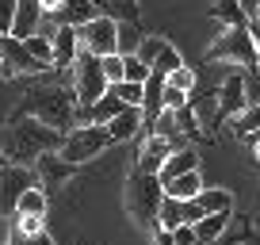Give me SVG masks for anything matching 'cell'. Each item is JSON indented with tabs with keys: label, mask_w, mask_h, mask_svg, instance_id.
<instances>
[{
	"label": "cell",
	"mask_w": 260,
	"mask_h": 245,
	"mask_svg": "<svg viewBox=\"0 0 260 245\" xmlns=\"http://www.w3.org/2000/svg\"><path fill=\"white\" fill-rule=\"evenodd\" d=\"M107 146H111V134H107L104 122H77V127L65 131L57 154L69 165H84V161H92V157H100Z\"/></svg>",
	"instance_id": "cell-4"
},
{
	"label": "cell",
	"mask_w": 260,
	"mask_h": 245,
	"mask_svg": "<svg viewBox=\"0 0 260 245\" xmlns=\"http://www.w3.org/2000/svg\"><path fill=\"white\" fill-rule=\"evenodd\" d=\"M249 23H252V35H256V31H260V4H256V12H252V19H249Z\"/></svg>",
	"instance_id": "cell-42"
},
{
	"label": "cell",
	"mask_w": 260,
	"mask_h": 245,
	"mask_svg": "<svg viewBox=\"0 0 260 245\" xmlns=\"http://www.w3.org/2000/svg\"><path fill=\"white\" fill-rule=\"evenodd\" d=\"M172 241H176V245H199V237H195L191 222H184V226H172Z\"/></svg>",
	"instance_id": "cell-37"
},
{
	"label": "cell",
	"mask_w": 260,
	"mask_h": 245,
	"mask_svg": "<svg viewBox=\"0 0 260 245\" xmlns=\"http://www.w3.org/2000/svg\"><path fill=\"white\" fill-rule=\"evenodd\" d=\"M42 27V4L39 0H16V16H12V35L27 39Z\"/></svg>",
	"instance_id": "cell-15"
},
{
	"label": "cell",
	"mask_w": 260,
	"mask_h": 245,
	"mask_svg": "<svg viewBox=\"0 0 260 245\" xmlns=\"http://www.w3.org/2000/svg\"><path fill=\"white\" fill-rule=\"evenodd\" d=\"M73 96H77V111H84V107H92L100 96L107 92V77H104V66H100V57L88 54V50H81V54L73 57Z\"/></svg>",
	"instance_id": "cell-6"
},
{
	"label": "cell",
	"mask_w": 260,
	"mask_h": 245,
	"mask_svg": "<svg viewBox=\"0 0 260 245\" xmlns=\"http://www.w3.org/2000/svg\"><path fill=\"white\" fill-rule=\"evenodd\" d=\"M96 4L100 16L115 19V23H138L142 8H138V0H92Z\"/></svg>",
	"instance_id": "cell-18"
},
{
	"label": "cell",
	"mask_w": 260,
	"mask_h": 245,
	"mask_svg": "<svg viewBox=\"0 0 260 245\" xmlns=\"http://www.w3.org/2000/svg\"><path fill=\"white\" fill-rule=\"evenodd\" d=\"M161 188H165V196H172V199H195L199 188H203V176H199V169H191V172H180V176L165 180Z\"/></svg>",
	"instance_id": "cell-19"
},
{
	"label": "cell",
	"mask_w": 260,
	"mask_h": 245,
	"mask_svg": "<svg viewBox=\"0 0 260 245\" xmlns=\"http://www.w3.org/2000/svg\"><path fill=\"white\" fill-rule=\"evenodd\" d=\"M100 66H104V77H107V84L122 81V54H107V57H100Z\"/></svg>",
	"instance_id": "cell-33"
},
{
	"label": "cell",
	"mask_w": 260,
	"mask_h": 245,
	"mask_svg": "<svg viewBox=\"0 0 260 245\" xmlns=\"http://www.w3.org/2000/svg\"><path fill=\"white\" fill-rule=\"evenodd\" d=\"M12 16H16V0H0V35H12Z\"/></svg>",
	"instance_id": "cell-36"
},
{
	"label": "cell",
	"mask_w": 260,
	"mask_h": 245,
	"mask_svg": "<svg viewBox=\"0 0 260 245\" xmlns=\"http://www.w3.org/2000/svg\"><path fill=\"white\" fill-rule=\"evenodd\" d=\"M107 88H111L126 107H142V84H134V81H115V84H107Z\"/></svg>",
	"instance_id": "cell-28"
},
{
	"label": "cell",
	"mask_w": 260,
	"mask_h": 245,
	"mask_svg": "<svg viewBox=\"0 0 260 245\" xmlns=\"http://www.w3.org/2000/svg\"><path fill=\"white\" fill-rule=\"evenodd\" d=\"M35 184V172L27 169V165H0V215H12V207H16V199L23 196L27 188Z\"/></svg>",
	"instance_id": "cell-9"
},
{
	"label": "cell",
	"mask_w": 260,
	"mask_h": 245,
	"mask_svg": "<svg viewBox=\"0 0 260 245\" xmlns=\"http://www.w3.org/2000/svg\"><path fill=\"white\" fill-rule=\"evenodd\" d=\"M146 39V35H142V23H119L115 27V54H134V50H138V42Z\"/></svg>",
	"instance_id": "cell-22"
},
{
	"label": "cell",
	"mask_w": 260,
	"mask_h": 245,
	"mask_svg": "<svg viewBox=\"0 0 260 245\" xmlns=\"http://www.w3.org/2000/svg\"><path fill=\"white\" fill-rule=\"evenodd\" d=\"M245 96H249V104H260V66L249 69V77H245Z\"/></svg>",
	"instance_id": "cell-35"
},
{
	"label": "cell",
	"mask_w": 260,
	"mask_h": 245,
	"mask_svg": "<svg viewBox=\"0 0 260 245\" xmlns=\"http://www.w3.org/2000/svg\"><path fill=\"white\" fill-rule=\"evenodd\" d=\"M146 77H149V66L142 62V57H134V54H126V57H122V81L142 84Z\"/></svg>",
	"instance_id": "cell-31"
},
{
	"label": "cell",
	"mask_w": 260,
	"mask_h": 245,
	"mask_svg": "<svg viewBox=\"0 0 260 245\" xmlns=\"http://www.w3.org/2000/svg\"><path fill=\"white\" fill-rule=\"evenodd\" d=\"M218 119H234L249 107V96H245V73H230L218 88Z\"/></svg>",
	"instance_id": "cell-11"
},
{
	"label": "cell",
	"mask_w": 260,
	"mask_h": 245,
	"mask_svg": "<svg viewBox=\"0 0 260 245\" xmlns=\"http://www.w3.org/2000/svg\"><path fill=\"white\" fill-rule=\"evenodd\" d=\"M191 169H199V154H195L191 146H180V149H172L169 157H165V165H161V172H157V180H172V176H180V172H191Z\"/></svg>",
	"instance_id": "cell-17"
},
{
	"label": "cell",
	"mask_w": 260,
	"mask_h": 245,
	"mask_svg": "<svg viewBox=\"0 0 260 245\" xmlns=\"http://www.w3.org/2000/svg\"><path fill=\"white\" fill-rule=\"evenodd\" d=\"M12 215H46V192H42L39 184H31V188H27L23 196L16 199Z\"/></svg>",
	"instance_id": "cell-23"
},
{
	"label": "cell",
	"mask_w": 260,
	"mask_h": 245,
	"mask_svg": "<svg viewBox=\"0 0 260 245\" xmlns=\"http://www.w3.org/2000/svg\"><path fill=\"white\" fill-rule=\"evenodd\" d=\"M245 245H260V230H249V234H245Z\"/></svg>",
	"instance_id": "cell-41"
},
{
	"label": "cell",
	"mask_w": 260,
	"mask_h": 245,
	"mask_svg": "<svg viewBox=\"0 0 260 245\" xmlns=\"http://www.w3.org/2000/svg\"><path fill=\"white\" fill-rule=\"evenodd\" d=\"M172 149H176V146H172L169 138H161V134H149L146 146H142V154H138V165H134V169H138V172H161L165 157H169Z\"/></svg>",
	"instance_id": "cell-14"
},
{
	"label": "cell",
	"mask_w": 260,
	"mask_h": 245,
	"mask_svg": "<svg viewBox=\"0 0 260 245\" xmlns=\"http://www.w3.org/2000/svg\"><path fill=\"white\" fill-rule=\"evenodd\" d=\"M73 169H77V165H69L57 149L39 154V157H35V184L46 192V188H54V184H65V180L73 176Z\"/></svg>",
	"instance_id": "cell-10"
},
{
	"label": "cell",
	"mask_w": 260,
	"mask_h": 245,
	"mask_svg": "<svg viewBox=\"0 0 260 245\" xmlns=\"http://www.w3.org/2000/svg\"><path fill=\"white\" fill-rule=\"evenodd\" d=\"M161 199H165V188H161V180H157V172H138V169L130 172V180H126V211H130V219L138 222L142 230H149V234L157 230Z\"/></svg>",
	"instance_id": "cell-3"
},
{
	"label": "cell",
	"mask_w": 260,
	"mask_h": 245,
	"mask_svg": "<svg viewBox=\"0 0 260 245\" xmlns=\"http://www.w3.org/2000/svg\"><path fill=\"white\" fill-rule=\"evenodd\" d=\"M237 4H241L245 19H252V12H256V4H260V0H237Z\"/></svg>",
	"instance_id": "cell-40"
},
{
	"label": "cell",
	"mask_w": 260,
	"mask_h": 245,
	"mask_svg": "<svg viewBox=\"0 0 260 245\" xmlns=\"http://www.w3.org/2000/svg\"><path fill=\"white\" fill-rule=\"evenodd\" d=\"M169 39H161V35H146V39L138 42V50H134V57H142L146 66H153V57H157V50L165 46Z\"/></svg>",
	"instance_id": "cell-32"
},
{
	"label": "cell",
	"mask_w": 260,
	"mask_h": 245,
	"mask_svg": "<svg viewBox=\"0 0 260 245\" xmlns=\"http://www.w3.org/2000/svg\"><path fill=\"white\" fill-rule=\"evenodd\" d=\"M50 54H54V69H69L73 57L81 54V39H77V27H54L50 35Z\"/></svg>",
	"instance_id": "cell-13"
},
{
	"label": "cell",
	"mask_w": 260,
	"mask_h": 245,
	"mask_svg": "<svg viewBox=\"0 0 260 245\" xmlns=\"http://www.w3.org/2000/svg\"><path fill=\"white\" fill-rule=\"evenodd\" d=\"M0 165H4V154H0Z\"/></svg>",
	"instance_id": "cell-44"
},
{
	"label": "cell",
	"mask_w": 260,
	"mask_h": 245,
	"mask_svg": "<svg viewBox=\"0 0 260 245\" xmlns=\"http://www.w3.org/2000/svg\"><path fill=\"white\" fill-rule=\"evenodd\" d=\"M195 203H199L203 215H230L234 211V192H226V188H199Z\"/></svg>",
	"instance_id": "cell-20"
},
{
	"label": "cell",
	"mask_w": 260,
	"mask_h": 245,
	"mask_svg": "<svg viewBox=\"0 0 260 245\" xmlns=\"http://www.w3.org/2000/svg\"><path fill=\"white\" fill-rule=\"evenodd\" d=\"M46 230V215H12V237H35Z\"/></svg>",
	"instance_id": "cell-25"
},
{
	"label": "cell",
	"mask_w": 260,
	"mask_h": 245,
	"mask_svg": "<svg viewBox=\"0 0 260 245\" xmlns=\"http://www.w3.org/2000/svg\"><path fill=\"white\" fill-rule=\"evenodd\" d=\"M104 127H107V134H111V146L115 142H130L142 131V107H122V111L115 115V119H107Z\"/></svg>",
	"instance_id": "cell-16"
},
{
	"label": "cell",
	"mask_w": 260,
	"mask_h": 245,
	"mask_svg": "<svg viewBox=\"0 0 260 245\" xmlns=\"http://www.w3.org/2000/svg\"><path fill=\"white\" fill-rule=\"evenodd\" d=\"M226 226H230V215H199V219L191 222L199 245H214L222 234H226Z\"/></svg>",
	"instance_id": "cell-21"
},
{
	"label": "cell",
	"mask_w": 260,
	"mask_h": 245,
	"mask_svg": "<svg viewBox=\"0 0 260 245\" xmlns=\"http://www.w3.org/2000/svg\"><path fill=\"white\" fill-rule=\"evenodd\" d=\"M115 19H107V16H92L88 23H81L77 27V39H81V50H88V54H96V57H107V54H115Z\"/></svg>",
	"instance_id": "cell-8"
},
{
	"label": "cell",
	"mask_w": 260,
	"mask_h": 245,
	"mask_svg": "<svg viewBox=\"0 0 260 245\" xmlns=\"http://www.w3.org/2000/svg\"><path fill=\"white\" fill-rule=\"evenodd\" d=\"M42 73H50V66L27 50L23 39L0 35V77L4 81H12V77H42Z\"/></svg>",
	"instance_id": "cell-7"
},
{
	"label": "cell",
	"mask_w": 260,
	"mask_h": 245,
	"mask_svg": "<svg viewBox=\"0 0 260 245\" xmlns=\"http://www.w3.org/2000/svg\"><path fill=\"white\" fill-rule=\"evenodd\" d=\"M16 115H31V119H39L65 134L69 127H77V96L65 84H39V88L23 92Z\"/></svg>",
	"instance_id": "cell-2"
},
{
	"label": "cell",
	"mask_w": 260,
	"mask_h": 245,
	"mask_svg": "<svg viewBox=\"0 0 260 245\" xmlns=\"http://www.w3.org/2000/svg\"><path fill=\"white\" fill-rule=\"evenodd\" d=\"M256 50H260V31H256Z\"/></svg>",
	"instance_id": "cell-43"
},
{
	"label": "cell",
	"mask_w": 260,
	"mask_h": 245,
	"mask_svg": "<svg viewBox=\"0 0 260 245\" xmlns=\"http://www.w3.org/2000/svg\"><path fill=\"white\" fill-rule=\"evenodd\" d=\"M165 84H169V88H180V92H187V96H191V92H195V73H191L187 66H176L172 73H165Z\"/></svg>",
	"instance_id": "cell-30"
},
{
	"label": "cell",
	"mask_w": 260,
	"mask_h": 245,
	"mask_svg": "<svg viewBox=\"0 0 260 245\" xmlns=\"http://www.w3.org/2000/svg\"><path fill=\"white\" fill-rule=\"evenodd\" d=\"M199 215H203V211H199L195 199H172V196H165L161 199V211H157V226L172 230V226H184V222H195Z\"/></svg>",
	"instance_id": "cell-12"
},
{
	"label": "cell",
	"mask_w": 260,
	"mask_h": 245,
	"mask_svg": "<svg viewBox=\"0 0 260 245\" xmlns=\"http://www.w3.org/2000/svg\"><path fill=\"white\" fill-rule=\"evenodd\" d=\"M211 19H218V23H226V27H245L249 23L237 0H218V4H211Z\"/></svg>",
	"instance_id": "cell-24"
},
{
	"label": "cell",
	"mask_w": 260,
	"mask_h": 245,
	"mask_svg": "<svg viewBox=\"0 0 260 245\" xmlns=\"http://www.w3.org/2000/svg\"><path fill=\"white\" fill-rule=\"evenodd\" d=\"M187 92H180V88H169V84H165V92H161V104H165V111H176V107H184L187 104Z\"/></svg>",
	"instance_id": "cell-34"
},
{
	"label": "cell",
	"mask_w": 260,
	"mask_h": 245,
	"mask_svg": "<svg viewBox=\"0 0 260 245\" xmlns=\"http://www.w3.org/2000/svg\"><path fill=\"white\" fill-rule=\"evenodd\" d=\"M27 50H31L39 62H46L50 69H54V54H50V35H42V31H35V35H27Z\"/></svg>",
	"instance_id": "cell-29"
},
{
	"label": "cell",
	"mask_w": 260,
	"mask_h": 245,
	"mask_svg": "<svg viewBox=\"0 0 260 245\" xmlns=\"http://www.w3.org/2000/svg\"><path fill=\"white\" fill-rule=\"evenodd\" d=\"M207 62H237L245 69H256L260 66V50H256V35L245 27H226L218 42L207 50Z\"/></svg>",
	"instance_id": "cell-5"
},
{
	"label": "cell",
	"mask_w": 260,
	"mask_h": 245,
	"mask_svg": "<svg viewBox=\"0 0 260 245\" xmlns=\"http://www.w3.org/2000/svg\"><path fill=\"white\" fill-rule=\"evenodd\" d=\"M176 66H184V57H180V50L172 46V42H165V46L157 50V57H153V66H149V69H153V73H172Z\"/></svg>",
	"instance_id": "cell-27"
},
{
	"label": "cell",
	"mask_w": 260,
	"mask_h": 245,
	"mask_svg": "<svg viewBox=\"0 0 260 245\" xmlns=\"http://www.w3.org/2000/svg\"><path fill=\"white\" fill-rule=\"evenodd\" d=\"M61 138H65L61 131L31 119V115H12V122L0 131V154H4L8 165H27L31 169L39 154L61 149Z\"/></svg>",
	"instance_id": "cell-1"
},
{
	"label": "cell",
	"mask_w": 260,
	"mask_h": 245,
	"mask_svg": "<svg viewBox=\"0 0 260 245\" xmlns=\"http://www.w3.org/2000/svg\"><path fill=\"white\" fill-rule=\"evenodd\" d=\"M8 245H54V237L42 230V234H35V237H12Z\"/></svg>",
	"instance_id": "cell-38"
},
{
	"label": "cell",
	"mask_w": 260,
	"mask_h": 245,
	"mask_svg": "<svg viewBox=\"0 0 260 245\" xmlns=\"http://www.w3.org/2000/svg\"><path fill=\"white\" fill-rule=\"evenodd\" d=\"M153 245H176V241H172V230L157 226V230H153Z\"/></svg>",
	"instance_id": "cell-39"
},
{
	"label": "cell",
	"mask_w": 260,
	"mask_h": 245,
	"mask_svg": "<svg viewBox=\"0 0 260 245\" xmlns=\"http://www.w3.org/2000/svg\"><path fill=\"white\" fill-rule=\"evenodd\" d=\"M234 131H237V138H252L260 131V104H249L241 115H234Z\"/></svg>",
	"instance_id": "cell-26"
}]
</instances>
